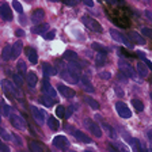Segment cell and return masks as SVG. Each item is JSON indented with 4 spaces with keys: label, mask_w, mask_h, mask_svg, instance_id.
Returning <instances> with one entry per match:
<instances>
[{
    "label": "cell",
    "mask_w": 152,
    "mask_h": 152,
    "mask_svg": "<svg viewBox=\"0 0 152 152\" xmlns=\"http://www.w3.org/2000/svg\"><path fill=\"white\" fill-rule=\"evenodd\" d=\"M8 117H10V122L12 124L14 128H16V129H19V130L27 129V122H26V120L22 115H19V114H16V113H12V114H10Z\"/></svg>",
    "instance_id": "6da1fadb"
},
{
    "label": "cell",
    "mask_w": 152,
    "mask_h": 152,
    "mask_svg": "<svg viewBox=\"0 0 152 152\" xmlns=\"http://www.w3.org/2000/svg\"><path fill=\"white\" fill-rule=\"evenodd\" d=\"M82 22L86 27L90 28V30L94 31V33H102V30H103L102 26H101V23H99L98 20H95L94 18H91V16H83Z\"/></svg>",
    "instance_id": "7a4b0ae2"
},
{
    "label": "cell",
    "mask_w": 152,
    "mask_h": 152,
    "mask_svg": "<svg viewBox=\"0 0 152 152\" xmlns=\"http://www.w3.org/2000/svg\"><path fill=\"white\" fill-rule=\"evenodd\" d=\"M109 33H110V35H111V38H113L114 41H117V42H120V44H124L126 48H132L133 46V44L130 42V39H128L125 35L122 34V33H120V31H117L115 28H110L109 30Z\"/></svg>",
    "instance_id": "3957f363"
},
{
    "label": "cell",
    "mask_w": 152,
    "mask_h": 152,
    "mask_svg": "<svg viewBox=\"0 0 152 152\" xmlns=\"http://www.w3.org/2000/svg\"><path fill=\"white\" fill-rule=\"evenodd\" d=\"M115 111H117L118 115L122 118L132 117V111H130V109L128 107V104L124 103V102H117V103H115Z\"/></svg>",
    "instance_id": "277c9868"
},
{
    "label": "cell",
    "mask_w": 152,
    "mask_h": 152,
    "mask_svg": "<svg viewBox=\"0 0 152 152\" xmlns=\"http://www.w3.org/2000/svg\"><path fill=\"white\" fill-rule=\"evenodd\" d=\"M118 66H120V69L122 71L126 76H129V77H132V79H136V72H134V69H133L132 66L124 60V58H120V60H118Z\"/></svg>",
    "instance_id": "5b68a950"
},
{
    "label": "cell",
    "mask_w": 152,
    "mask_h": 152,
    "mask_svg": "<svg viewBox=\"0 0 152 152\" xmlns=\"http://www.w3.org/2000/svg\"><path fill=\"white\" fill-rule=\"evenodd\" d=\"M84 125L87 126V129H88L95 137H102V129L96 122H94V121H91V120L87 118V120L84 121Z\"/></svg>",
    "instance_id": "8992f818"
},
{
    "label": "cell",
    "mask_w": 152,
    "mask_h": 152,
    "mask_svg": "<svg viewBox=\"0 0 152 152\" xmlns=\"http://www.w3.org/2000/svg\"><path fill=\"white\" fill-rule=\"evenodd\" d=\"M30 111H31V114H33V118H34L39 125H42V124L45 122V111L42 110V109L37 107V106H31Z\"/></svg>",
    "instance_id": "52a82bcc"
},
{
    "label": "cell",
    "mask_w": 152,
    "mask_h": 152,
    "mask_svg": "<svg viewBox=\"0 0 152 152\" xmlns=\"http://www.w3.org/2000/svg\"><path fill=\"white\" fill-rule=\"evenodd\" d=\"M42 92L44 94H46L48 96H50V98H53V99H56V96H57V92H56V90L52 87V84L49 83V80L48 79H45L44 82H42ZM57 101V99H56Z\"/></svg>",
    "instance_id": "ba28073f"
},
{
    "label": "cell",
    "mask_w": 152,
    "mask_h": 152,
    "mask_svg": "<svg viewBox=\"0 0 152 152\" xmlns=\"http://www.w3.org/2000/svg\"><path fill=\"white\" fill-rule=\"evenodd\" d=\"M52 142H53V145L56 148H60V149H65L69 147V141H68V139L65 136H56L52 140Z\"/></svg>",
    "instance_id": "9c48e42d"
},
{
    "label": "cell",
    "mask_w": 152,
    "mask_h": 152,
    "mask_svg": "<svg viewBox=\"0 0 152 152\" xmlns=\"http://www.w3.org/2000/svg\"><path fill=\"white\" fill-rule=\"evenodd\" d=\"M60 75H61V77H63L65 82H68V83H71V84H75V83H77L79 82V76H76V75H73L72 72H69V71L66 69H63L60 72Z\"/></svg>",
    "instance_id": "30bf717a"
},
{
    "label": "cell",
    "mask_w": 152,
    "mask_h": 152,
    "mask_svg": "<svg viewBox=\"0 0 152 152\" xmlns=\"http://www.w3.org/2000/svg\"><path fill=\"white\" fill-rule=\"evenodd\" d=\"M0 16L4 19V20H12V12H11V8L7 3H3L0 6Z\"/></svg>",
    "instance_id": "8fae6325"
},
{
    "label": "cell",
    "mask_w": 152,
    "mask_h": 152,
    "mask_svg": "<svg viewBox=\"0 0 152 152\" xmlns=\"http://www.w3.org/2000/svg\"><path fill=\"white\" fill-rule=\"evenodd\" d=\"M72 134H73V137H75L77 141H80V142H86V144H90V142L92 141L91 139H90L86 133H83L82 130H72Z\"/></svg>",
    "instance_id": "7c38bea8"
},
{
    "label": "cell",
    "mask_w": 152,
    "mask_h": 152,
    "mask_svg": "<svg viewBox=\"0 0 152 152\" xmlns=\"http://www.w3.org/2000/svg\"><path fill=\"white\" fill-rule=\"evenodd\" d=\"M129 35V39L132 44H137V45H145V39L141 37L137 31H129L128 33Z\"/></svg>",
    "instance_id": "4fadbf2b"
},
{
    "label": "cell",
    "mask_w": 152,
    "mask_h": 152,
    "mask_svg": "<svg viewBox=\"0 0 152 152\" xmlns=\"http://www.w3.org/2000/svg\"><path fill=\"white\" fill-rule=\"evenodd\" d=\"M1 87H3V91L6 92L7 98H8V99H12V98H14L12 83L8 82V80H1Z\"/></svg>",
    "instance_id": "5bb4252c"
},
{
    "label": "cell",
    "mask_w": 152,
    "mask_h": 152,
    "mask_svg": "<svg viewBox=\"0 0 152 152\" xmlns=\"http://www.w3.org/2000/svg\"><path fill=\"white\" fill-rule=\"evenodd\" d=\"M57 88H58V91H60V94L63 95V96H65V98L71 99L75 96V91H73L72 88H69V87H65L64 84H58L57 86Z\"/></svg>",
    "instance_id": "9a60e30c"
},
{
    "label": "cell",
    "mask_w": 152,
    "mask_h": 152,
    "mask_svg": "<svg viewBox=\"0 0 152 152\" xmlns=\"http://www.w3.org/2000/svg\"><path fill=\"white\" fill-rule=\"evenodd\" d=\"M45 18V11L42 8H37L35 11H33V15H31V19L34 23H41Z\"/></svg>",
    "instance_id": "2e32d148"
},
{
    "label": "cell",
    "mask_w": 152,
    "mask_h": 152,
    "mask_svg": "<svg viewBox=\"0 0 152 152\" xmlns=\"http://www.w3.org/2000/svg\"><path fill=\"white\" fill-rule=\"evenodd\" d=\"M42 72H44V76L48 79V77H50V76L56 75V68H53L50 64L44 63V64H42Z\"/></svg>",
    "instance_id": "e0dca14e"
},
{
    "label": "cell",
    "mask_w": 152,
    "mask_h": 152,
    "mask_svg": "<svg viewBox=\"0 0 152 152\" xmlns=\"http://www.w3.org/2000/svg\"><path fill=\"white\" fill-rule=\"evenodd\" d=\"M28 149H30V152H45L44 145H42L41 142L34 141V140H31V141L28 142Z\"/></svg>",
    "instance_id": "ac0fdd59"
},
{
    "label": "cell",
    "mask_w": 152,
    "mask_h": 152,
    "mask_svg": "<svg viewBox=\"0 0 152 152\" xmlns=\"http://www.w3.org/2000/svg\"><path fill=\"white\" fill-rule=\"evenodd\" d=\"M20 52H22V42L18 41L12 45V49H11V58H18Z\"/></svg>",
    "instance_id": "d6986e66"
},
{
    "label": "cell",
    "mask_w": 152,
    "mask_h": 152,
    "mask_svg": "<svg viewBox=\"0 0 152 152\" xmlns=\"http://www.w3.org/2000/svg\"><path fill=\"white\" fill-rule=\"evenodd\" d=\"M48 30H49V25H48V23H38L35 27L31 28L33 33H35V34H42V35H44V33H46Z\"/></svg>",
    "instance_id": "ffe728a7"
},
{
    "label": "cell",
    "mask_w": 152,
    "mask_h": 152,
    "mask_svg": "<svg viewBox=\"0 0 152 152\" xmlns=\"http://www.w3.org/2000/svg\"><path fill=\"white\" fill-rule=\"evenodd\" d=\"M26 53H27L28 60L31 61L33 64L38 63V54H37V50H35L34 48H26Z\"/></svg>",
    "instance_id": "44dd1931"
},
{
    "label": "cell",
    "mask_w": 152,
    "mask_h": 152,
    "mask_svg": "<svg viewBox=\"0 0 152 152\" xmlns=\"http://www.w3.org/2000/svg\"><path fill=\"white\" fill-rule=\"evenodd\" d=\"M26 82H27V84L30 86V87H33V88H34L35 84H37V82H38L37 75H35V73L33 72V71L27 72V76H26Z\"/></svg>",
    "instance_id": "7402d4cb"
},
{
    "label": "cell",
    "mask_w": 152,
    "mask_h": 152,
    "mask_svg": "<svg viewBox=\"0 0 152 152\" xmlns=\"http://www.w3.org/2000/svg\"><path fill=\"white\" fill-rule=\"evenodd\" d=\"M80 80H82V84H83V90L87 92H95V88H94V86L90 83V80L86 77V76H82L80 77Z\"/></svg>",
    "instance_id": "603a6c76"
},
{
    "label": "cell",
    "mask_w": 152,
    "mask_h": 152,
    "mask_svg": "<svg viewBox=\"0 0 152 152\" xmlns=\"http://www.w3.org/2000/svg\"><path fill=\"white\" fill-rule=\"evenodd\" d=\"M137 73H139L141 77H147V76H148V66L142 63V61L137 64Z\"/></svg>",
    "instance_id": "cb8c5ba5"
},
{
    "label": "cell",
    "mask_w": 152,
    "mask_h": 152,
    "mask_svg": "<svg viewBox=\"0 0 152 152\" xmlns=\"http://www.w3.org/2000/svg\"><path fill=\"white\" fill-rule=\"evenodd\" d=\"M111 147L115 148L117 151H120V152H130L129 148H128L122 141H111Z\"/></svg>",
    "instance_id": "d4e9b609"
},
{
    "label": "cell",
    "mask_w": 152,
    "mask_h": 152,
    "mask_svg": "<svg viewBox=\"0 0 152 152\" xmlns=\"http://www.w3.org/2000/svg\"><path fill=\"white\" fill-rule=\"evenodd\" d=\"M95 63L98 66H102L104 63H106V53L104 52H98L96 57H95Z\"/></svg>",
    "instance_id": "484cf974"
},
{
    "label": "cell",
    "mask_w": 152,
    "mask_h": 152,
    "mask_svg": "<svg viewBox=\"0 0 152 152\" xmlns=\"http://www.w3.org/2000/svg\"><path fill=\"white\" fill-rule=\"evenodd\" d=\"M48 125H49V128L50 129H53V130H57L58 129V126H60V124H58V120L57 118H54L53 115H50V117L48 118Z\"/></svg>",
    "instance_id": "4316f807"
},
{
    "label": "cell",
    "mask_w": 152,
    "mask_h": 152,
    "mask_svg": "<svg viewBox=\"0 0 152 152\" xmlns=\"http://www.w3.org/2000/svg\"><path fill=\"white\" fill-rule=\"evenodd\" d=\"M39 102H41L44 106H46V107H50L52 104H53V102H56V99H53V98H50V96L45 95V96H41V98H39Z\"/></svg>",
    "instance_id": "83f0119b"
},
{
    "label": "cell",
    "mask_w": 152,
    "mask_h": 152,
    "mask_svg": "<svg viewBox=\"0 0 152 152\" xmlns=\"http://www.w3.org/2000/svg\"><path fill=\"white\" fill-rule=\"evenodd\" d=\"M11 49H12V48L10 46V45L4 46L3 52H1V58H3L4 61H8L10 58H11Z\"/></svg>",
    "instance_id": "f1b7e54d"
},
{
    "label": "cell",
    "mask_w": 152,
    "mask_h": 152,
    "mask_svg": "<svg viewBox=\"0 0 152 152\" xmlns=\"http://www.w3.org/2000/svg\"><path fill=\"white\" fill-rule=\"evenodd\" d=\"M64 58L72 63V61L77 60V54H76L75 52H72V50H65V53H64Z\"/></svg>",
    "instance_id": "f546056e"
},
{
    "label": "cell",
    "mask_w": 152,
    "mask_h": 152,
    "mask_svg": "<svg viewBox=\"0 0 152 152\" xmlns=\"http://www.w3.org/2000/svg\"><path fill=\"white\" fill-rule=\"evenodd\" d=\"M16 68H18V73H19V75H25L26 71H27V66H26L25 61H18Z\"/></svg>",
    "instance_id": "4dcf8cb0"
},
{
    "label": "cell",
    "mask_w": 152,
    "mask_h": 152,
    "mask_svg": "<svg viewBox=\"0 0 152 152\" xmlns=\"http://www.w3.org/2000/svg\"><path fill=\"white\" fill-rule=\"evenodd\" d=\"M86 103L88 104L91 109H94V110H98L99 109V103L95 99H92V98H86Z\"/></svg>",
    "instance_id": "1f68e13d"
},
{
    "label": "cell",
    "mask_w": 152,
    "mask_h": 152,
    "mask_svg": "<svg viewBox=\"0 0 152 152\" xmlns=\"http://www.w3.org/2000/svg\"><path fill=\"white\" fill-rule=\"evenodd\" d=\"M92 49H95L96 52H104V53H107V48L103 46V45L98 44V42H92Z\"/></svg>",
    "instance_id": "d6a6232c"
},
{
    "label": "cell",
    "mask_w": 152,
    "mask_h": 152,
    "mask_svg": "<svg viewBox=\"0 0 152 152\" xmlns=\"http://www.w3.org/2000/svg\"><path fill=\"white\" fill-rule=\"evenodd\" d=\"M132 104H133V107L136 109L137 111H142V109H144V104H142V102L140 101V99H133Z\"/></svg>",
    "instance_id": "836d02e7"
},
{
    "label": "cell",
    "mask_w": 152,
    "mask_h": 152,
    "mask_svg": "<svg viewBox=\"0 0 152 152\" xmlns=\"http://www.w3.org/2000/svg\"><path fill=\"white\" fill-rule=\"evenodd\" d=\"M129 142H130V145H132V148H133V152H140V142L137 141L136 139H132V137H130Z\"/></svg>",
    "instance_id": "e575fe53"
},
{
    "label": "cell",
    "mask_w": 152,
    "mask_h": 152,
    "mask_svg": "<svg viewBox=\"0 0 152 152\" xmlns=\"http://www.w3.org/2000/svg\"><path fill=\"white\" fill-rule=\"evenodd\" d=\"M103 128L106 129V132H107V134L111 137V139H114L115 137V132H114V129L110 126V125H107V124H104L103 122Z\"/></svg>",
    "instance_id": "d590c367"
},
{
    "label": "cell",
    "mask_w": 152,
    "mask_h": 152,
    "mask_svg": "<svg viewBox=\"0 0 152 152\" xmlns=\"http://www.w3.org/2000/svg\"><path fill=\"white\" fill-rule=\"evenodd\" d=\"M66 109L64 107V106H58V107L56 109V115L57 117H60V118H63V117H65V113H66Z\"/></svg>",
    "instance_id": "8d00e7d4"
},
{
    "label": "cell",
    "mask_w": 152,
    "mask_h": 152,
    "mask_svg": "<svg viewBox=\"0 0 152 152\" xmlns=\"http://www.w3.org/2000/svg\"><path fill=\"white\" fill-rule=\"evenodd\" d=\"M12 7H14V10H15V11H18L19 14L23 12V7H22V4L19 3L18 0H14V1H12Z\"/></svg>",
    "instance_id": "74e56055"
},
{
    "label": "cell",
    "mask_w": 152,
    "mask_h": 152,
    "mask_svg": "<svg viewBox=\"0 0 152 152\" xmlns=\"http://www.w3.org/2000/svg\"><path fill=\"white\" fill-rule=\"evenodd\" d=\"M14 77V82H15V84L18 86V87H20L22 86V83H23V80H22V75H19V73H15V75L12 76Z\"/></svg>",
    "instance_id": "f35d334b"
},
{
    "label": "cell",
    "mask_w": 152,
    "mask_h": 152,
    "mask_svg": "<svg viewBox=\"0 0 152 152\" xmlns=\"http://www.w3.org/2000/svg\"><path fill=\"white\" fill-rule=\"evenodd\" d=\"M99 77H101L102 80H109L111 77V75H110V72H107V71H103V72L99 73Z\"/></svg>",
    "instance_id": "ab89813d"
},
{
    "label": "cell",
    "mask_w": 152,
    "mask_h": 152,
    "mask_svg": "<svg viewBox=\"0 0 152 152\" xmlns=\"http://www.w3.org/2000/svg\"><path fill=\"white\" fill-rule=\"evenodd\" d=\"M141 34H144L145 37L152 38V30H151V28H148V27H142L141 28Z\"/></svg>",
    "instance_id": "60d3db41"
},
{
    "label": "cell",
    "mask_w": 152,
    "mask_h": 152,
    "mask_svg": "<svg viewBox=\"0 0 152 152\" xmlns=\"http://www.w3.org/2000/svg\"><path fill=\"white\" fill-rule=\"evenodd\" d=\"M63 3L68 7H73L77 4V0H63Z\"/></svg>",
    "instance_id": "b9f144b4"
},
{
    "label": "cell",
    "mask_w": 152,
    "mask_h": 152,
    "mask_svg": "<svg viewBox=\"0 0 152 152\" xmlns=\"http://www.w3.org/2000/svg\"><path fill=\"white\" fill-rule=\"evenodd\" d=\"M0 152H10V148L8 145H6L1 140H0Z\"/></svg>",
    "instance_id": "7bdbcfd3"
},
{
    "label": "cell",
    "mask_w": 152,
    "mask_h": 152,
    "mask_svg": "<svg viewBox=\"0 0 152 152\" xmlns=\"http://www.w3.org/2000/svg\"><path fill=\"white\" fill-rule=\"evenodd\" d=\"M54 35H56V31H49L48 33V34H45V39H49V41H50V39H53L54 38Z\"/></svg>",
    "instance_id": "ee69618b"
},
{
    "label": "cell",
    "mask_w": 152,
    "mask_h": 152,
    "mask_svg": "<svg viewBox=\"0 0 152 152\" xmlns=\"http://www.w3.org/2000/svg\"><path fill=\"white\" fill-rule=\"evenodd\" d=\"M1 106H3V114H4V115H10V107H8V106H7L4 102L1 103Z\"/></svg>",
    "instance_id": "f6af8a7d"
},
{
    "label": "cell",
    "mask_w": 152,
    "mask_h": 152,
    "mask_svg": "<svg viewBox=\"0 0 152 152\" xmlns=\"http://www.w3.org/2000/svg\"><path fill=\"white\" fill-rule=\"evenodd\" d=\"M12 137H14V139H15V144H16V145H18V147H20V145H22V141H20V137H19L18 134H12Z\"/></svg>",
    "instance_id": "bcb514c9"
},
{
    "label": "cell",
    "mask_w": 152,
    "mask_h": 152,
    "mask_svg": "<svg viewBox=\"0 0 152 152\" xmlns=\"http://www.w3.org/2000/svg\"><path fill=\"white\" fill-rule=\"evenodd\" d=\"M107 4H110V6H115V4L121 3V0H104Z\"/></svg>",
    "instance_id": "7dc6e473"
},
{
    "label": "cell",
    "mask_w": 152,
    "mask_h": 152,
    "mask_svg": "<svg viewBox=\"0 0 152 152\" xmlns=\"http://www.w3.org/2000/svg\"><path fill=\"white\" fill-rule=\"evenodd\" d=\"M83 3L87 7H94V1H92V0H83Z\"/></svg>",
    "instance_id": "c3c4849f"
},
{
    "label": "cell",
    "mask_w": 152,
    "mask_h": 152,
    "mask_svg": "<svg viewBox=\"0 0 152 152\" xmlns=\"http://www.w3.org/2000/svg\"><path fill=\"white\" fill-rule=\"evenodd\" d=\"M15 34L18 35V37H25V31H23V30H20V28H18V30H16Z\"/></svg>",
    "instance_id": "681fc988"
},
{
    "label": "cell",
    "mask_w": 152,
    "mask_h": 152,
    "mask_svg": "<svg viewBox=\"0 0 152 152\" xmlns=\"http://www.w3.org/2000/svg\"><path fill=\"white\" fill-rule=\"evenodd\" d=\"M120 53H122V56H125V57H129V56H130V54L128 53V52L125 50L124 48H120Z\"/></svg>",
    "instance_id": "f907efd6"
},
{
    "label": "cell",
    "mask_w": 152,
    "mask_h": 152,
    "mask_svg": "<svg viewBox=\"0 0 152 152\" xmlns=\"http://www.w3.org/2000/svg\"><path fill=\"white\" fill-rule=\"evenodd\" d=\"M140 152H148V149H147L144 145H140Z\"/></svg>",
    "instance_id": "816d5d0a"
},
{
    "label": "cell",
    "mask_w": 152,
    "mask_h": 152,
    "mask_svg": "<svg viewBox=\"0 0 152 152\" xmlns=\"http://www.w3.org/2000/svg\"><path fill=\"white\" fill-rule=\"evenodd\" d=\"M19 20H20V23H23V25H25V23H26V19L23 18V16H20V19H19Z\"/></svg>",
    "instance_id": "f5cc1de1"
},
{
    "label": "cell",
    "mask_w": 152,
    "mask_h": 152,
    "mask_svg": "<svg viewBox=\"0 0 152 152\" xmlns=\"http://www.w3.org/2000/svg\"><path fill=\"white\" fill-rule=\"evenodd\" d=\"M148 137H149V141L152 142V132H149V133H148Z\"/></svg>",
    "instance_id": "db71d44e"
},
{
    "label": "cell",
    "mask_w": 152,
    "mask_h": 152,
    "mask_svg": "<svg viewBox=\"0 0 152 152\" xmlns=\"http://www.w3.org/2000/svg\"><path fill=\"white\" fill-rule=\"evenodd\" d=\"M49 1H52V3H58V1H63V0H49Z\"/></svg>",
    "instance_id": "11a10c76"
},
{
    "label": "cell",
    "mask_w": 152,
    "mask_h": 152,
    "mask_svg": "<svg viewBox=\"0 0 152 152\" xmlns=\"http://www.w3.org/2000/svg\"><path fill=\"white\" fill-rule=\"evenodd\" d=\"M84 152H94V151H91V149H86Z\"/></svg>",
    "instance_id": "9f6ffc18"
},
{
    "label": "cell",
    "mask_w": 152,
    "mask_h": 152,
    "mask_svg": "<svg viewBox=\"0 0 152 152\" xmlns=\"http://www.w3.org/2000/svg\"><path fill=\"white\" fill-rule=\"evenodd\" d=\"M151 98H152V92H151Z\"/></svg>",
    "instance_id": "6f0895ef"
},
{
    "label": "cell",
    "mask_w": 152,
    "mask_h": 152,
    "mask_svg": "<svg viewBox=\"0 0 152 152\" xmlns=\"http://www.w3.org/2000/svg\"><path fill=\"white\" fill-rule=\"evenodd\" d=\"M27 1H31V0H27Z\"/></svg>",
    "instance_id": "680465c9"
},
{
    "label": "cell",
    "mask_w": 152,
    "mask_h": 152,
    "mask_svg": "<svg viewBox=\"0 0 152 152\" xmlns=\"http://www.w3.org/2000/svg\"><path fill=\"white\" fill-rule=\"evenodd\" d=\"M0 121H1V117H0Z\"/></svg>",
    "instance_id": "91938a15"
}]
</instances>
